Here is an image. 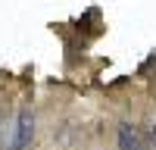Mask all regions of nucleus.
<instances>
[{"label": "nucleus", "instance_id": "2", "mask_svg": "<svg viewBox=\"0 0 156 150\" xmlns=\"http://www.w3.org/2000/svg\"><path fill=\"white\" fill-rule=\"evenodd\" d=\"M115 138H119V150H147L144 141H140V131L134 128L131 122H122Z\"/></svg>", "mask_w": 156, "mask_h": 150}, {"label": "nucleus", "instance_id": "4", "mask_svg": "<svg viewBox=\"0 0 156 150\" xmlns=\"http://www.w3.org/2000/svg\"><path fill=\"white\" fill-rule=\"evenodd\" d=\"M150 150H156V122H153V128H150Z\"/></svg>", "mask_w": 156, "mask_h": 150}, {"label": "nucleus", "instance_id": "1", "mask_svg": "<svg viewBox=\"0 0 156 150\" xmlns=\"http://www.w3.org/2000/svg\"><path fill=\"white\" fill-rule=\"evenodd\" d=\"M31 141H34V112L28 106H22L16 116V134H12L9 150H31Z\"/></svg>", "mask_w": 156, "mask_h": 150}, {"label": "nucleus", "instance_id": "3", "mask_svg": "<svg viewBox=\"0 0 156 150\" xmlns=\"http://www.w3.org/2000/svg\"><path fill=\"white\" fill-rule=\"evenodd\" d=\"M12 134H16V116H0V150L12 147Z\"/></svg>", "mask_w": 156, "mask_h": 150}]
</instances>
